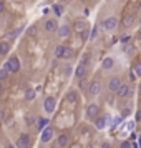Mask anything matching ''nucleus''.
<instances>
[{
	"label": "nucleus",
	"mask_w": 141,
	"mask_h": 148,
	"mask_svg": "<svg viewBox=\"0 0 141 148\" xmlns=\"http://www.w3.org/2000/svg\"><path fill=\"white\" fill-rule=\"evenodd\" d=\"M0 90H2V83H0Z\"/></svg>",
	"instance_id": "38"
},
{
	"label": "nucleus",
	"mask_w": 141,
	"mask_h": 148,
	"mask_svg": "<svg viewBox=\"0 0 141 148\" xmlns=\"http://www.w3.org/2000/svg\"><path fill=\"white\" fill-rule=\"evenodd\" d=\"M3 68H5L7 72H17V70L20 68V62H18L17 57H12V58L5 63V67H3Z\"/></svg>",
	"instance_id": "2"
},
{
	"label": "nucleus",
	"mask_w": 141,
	"mask_h": 148,
	"mask_svg": "<svg viewBox=\"0 0 141 148\" xmlns=\"http://www.w3.org/2000/svg\"><path fill=\"white\" fill-rule=\"evenodd\" d=\"M25 98H27V100H33L35 98V90L33 88H28L27 92H25Z\"/></svg>",
	"instance_id": "21"
},
{
	"label": "nucleus",
	"mask_w": 141,
	"mask_h": 148,
	"mask_svg": "<svg viewBox=\"0 0 141 148\" xmlns=\"http://www.w3.org/2000/svg\"><path fill=\"white\" fill-rule=\"evenodd\" d=\"M70 32H72V28L68 27V25H61V27L58 28V35H60L61 38H67L68 35H70Z\"/></svg>",
	"instance_id": "12"
},
{
	"label": "nucleus",
	"mask_w": 141,
	"mask_h": 148,
	"mask_svg": "<svg viewBox=\"0 0 141 148\" xmlns=\"http://www.w3.org/2000/svg\"><path fill=\"white\" fill-rule=\"evenodd\" d=\"M121 148H131V143L129 141H123L121 143Z\"/></svg>",
	"instance_id": "29"
},
{
	"label": "nucleus",
	"mask_w": 141,
	"mask_h": 148,
	"mask_svg": "<svg viewBox=\"0 0 141 148\" xmlns=\"http://www.w3.org/2000/svg\"><path fill=\"white\" fill-rule=\"evenodd\" d=\"M129 78H131V80H136V75H134L133 72H131V73H129Z\"/></svg>",
	"instance_id": "34"
},
{
	"label": "nucleus",
	"mask_w": 141,
	"mask_h": 148,
	"mask_svg": "<svg viewBox=\"0 0 141 148\" xmlns=\"http://www.w3.org/2000/svg\"><path fill=\"white\" fill-rule=\"evenodd\" d=\"M57 143H58V147L65 148L68 145V136H67V135H60V136H58V140H57Z\"/></svg>",
	"instance_id": "15"
},
{
	"label": "nucleus",
	"mask_w": 141,
	"mask_h": 148,
	"mask_svg": "<svg viewBox=\"0 0 141 148\" xmlns=\"http://www.w3.org/2000/svg\"><path fill=\"white\" fill-rule=\"evenodd\" d=\"M65 75H67V77H68V75H72V67H67V68H65Z\"/></svg>",
	"instance_id": "32"
},
{
	"label": "nucleus",
	"mask_w": 141,
	"mask_h": 148,
	"mask_svg": "<svg viewBox=\"0 0 141 148\" xmlns=\"http://www.w3.org/2000/svg\"><path fill=\"white\" fill-rule=\"evenodd\" d=\"M116 93H118L120 98H125V97H128L129 93H133V90L128 87V85H121V87L118 88V92H116Z\"/></svg>",
	"instance_id": "8"
},
{
	"label": "nucleus",
	"mask_w": 141,
	"mask_h": 148,
	"mask_svg": "<svg viewBox=\"0 0 141 148\" xmlns=\"http://www.w3.org/2000/svg\"><path fill=\"white\" fill-rule=\"evenodd\" d=\"M7 75H8V72L3 68V70H0V80H5L7 78Z\"/></svg>",
	"instance_id": "26"
},
{
	"label": "nucleus",
	"mask_w": 141,
	"mask_h": 148,
	"mask_svg": "<svg viewBox=\"0 0 141 148\" xmlns=\"http://www.w3.org/2000/svg\"><path fill=\"white\" fill-rule=\"evenodd\" d=\"M8 50H10V45H8L7 42H2L0 43V55H7Z\"/></svg>",
	"instance_id": "17"
},
{
	"label": "nucleus",
	"mask_w": 141,
	"mask_h": 148,
	"mask_svg": "<svg viewBox=\"0 0 141 148\" xmlns=\"http://www.w3.org/2000/svg\"><path fill=\"white\" fill-rule=\"evenodd\" d=\"M87 87H88V82L85 78H80V88L83 90V88H87Z\"/></svg>",
	"instance_id": "27"
},
{
	"label": "nucleus",
	"mask_w": 141,
	"mask_h": 148,
	"mask_svg": "<svg viewBox=\"0 0 141 148\" xmlns=\"http://www.w3.org/2000/svg\"><path fill=\"white\" fill-rule=\"evenodd\" d=\"M57 28H58V25H57L55 20H47L45 22V30H47V32H55Z\"/></svg>",
	"instance_id": "13"
},
{
	"label": "nucleus",
	"mask_w": 141,
	"mask_h": 148,
	"mask_svg": "<svg viewBox=\"0 0 141 148\" xmlns=\"http://www.w3.org/2000/svg\"><path fill=\"white\" fill-rule=\"evenodd\" d=\"M98 112H100L98 105H88V108H87V116H88V118H96V116H98Z\"/></svg>",
	"instance_id": "7"
},
{
	"label": "nucleus",
	"mask_w": 141,
	"mask_h": 148,
	"mask_svg": "<svg viewBox=\"0 0 141 148\" xmlns=\"http://www.w3.org/2000/svg\"><path fill=\"white\" fill-rule=\"evenodd\" d=\"M75 75H76L78 78H85V75H87V65L80 63L78 67L75 68Z\"/></svg>",
	"instance_id": "10"
},
{
	"label": "nucleus",
	"mask_w": 141,
	"mask_h": 148,
	"mask_svg": "<svg viewBox=\"0 0 141 148\" xmlns=\"http://www.w3.org/2000/svg\"><path fill=\"white\" fill-rule=\"evenodd\" d=\"M88 92L90 95H98L101 92V85L100 82H91V83H88Z\"/></svg>",
	"instance_id": "6"
},
{
	"label": "nucleus",
	"mask_w": 141,
	"mask_h": 148,
	"mask_svg": "<svg viewBox=\"0 0 141 148\" xmlns=\"http://www.w3.org/2000/svg\"><path fill=\"white\" fill-rule=\"evenodd\" d=\"M133 22H134L133 17H131V15H126V17H125V20H123V25H125V27H131V25H133Z\"/></svg>",
	"instance_id": "20"
},
{
	"label": "nucleus",
	"mask_w": 141,
	"mask_h": 148,
	"mask_svg": "<svg viewBox=\"0 0 141 148\" xmlns=\"http://www.w3.org/2000/svg\"><path fill=\"white\" fill-rule=\"evenodd\" d=\"M75 30H76V32H85V30H87V23H85V22H76V23H75Z\"/></svg>",
	"instance_id": "19"
},
{
	"label": "nucleus",
	"mask_w": 141,
	"mask_h": 148,
	"mask_svg": "<svg viewBox=\"0 0 141 148\" xmlns=\"http://www.w3.org/2000/svg\"><path fill=\"white\" fill-rule=\"evenodd\" d=\"M129 112H131L129 108H125V110H123V116H128V115H129Z\"/></svg>",
	"instance_id": "33"
},
{
	"label": "nucleus",
	"mask_w": 141,
	"mask_h": 148,
	"mask_svg": "<svg viewBox=\"0 0 141 148\" xmlns=\"http://www.w3.org/2000/svg\"><path fill=\"white\" fill-rule=\"evenodd\" d=\"M60 2H67V0H60Z\"/></svg>",
	"instance_id": "39"
},
{
	"label": "nucleus",
	"mask_w": 141,
	"mask_h": 148,
	"mask_svg": "<svg viewBox=\"0 0 141 148\" xmlns=\"http://www.w3.org/2000/svg\"><path fill=\"white\" fill-rule=\"evenodd\" d=\"M52 136H53V130H52V128H45V130H42V141H45V143H47V141H50L52 140Z\"/></svg>",
	"instance_id": "9"
},
{
	"label": "nucleus",
	"mask_w": 141,
	"mask_h": 148,
	"mask_svg": "<svg viewBox=\"0 0 141 148\" xmlns=\"http://www.w3.org/2000/svg\"><path fill=\"white\" fill-rule=\"evenodd\" d=\"M101 65H103V68H105V70H110V68H113L114 62H113V58H111V57H106V58L103 60V63H101Z\"/></svg>",
	"instance_id": "14"
},
{
	"label": "nucleus",
	"mask_w": 141,
	"mask_h": 148,
	"mask_svg": "<svg viewBox=\"0 0 141 148\" xmlns=\"http://www.w3.org/2000/svg\"><path fill=\"white\" fill-rule=\"evenodd\" d=\"M30 147V136L28 135H20V138L17 140V148H28Z\"/></svg>",
	"instance_id": "5"
},
{
	"label": "nucleus",
	"mask_w": 141,
	"mask_h": 148,
	"mask_svg": "<svg viewBox=\"0 0 141 148\" xmlns=\"http://www.w3.org/2000/svg\"><path fill=\"white\" fill-rule=\"evenodd\" d=\"M63 52H65V45H58V47L55 48V57L57 58H61L63 57Z\"/></svg>",
	"instance_id": "18"
},
{
	"label": "nucleus",
	"mask_w": 141,
	"mask_h": 148,
	"mask_svg": "<svg viewBox=\"0 0 141 148\" xmlns=\"http://www.w3.org/2000/svg\"><path fill=\"white\" fill-rule=\"evenodd\" d=\"M48 125V118H38V121H37V128L38 130H45Z\"/></svg>",
	"instance_id": "16"
},
{
	"label": "nucleus",
	"mask_w": 141,
	"mask_h": 148,
	"mask_svg": "<svg viewBox=\"0 0 141 148\" xmlns=\"http://www.w3.org/2000/svg\"><path fill=\"white\" fill-rule=\"evenodd\" d=\"M3 8H5V7H3V2H0V14L3 12Z\"/></svg>",
	"instance_id": "35"
},
{
	"label": "nucleus",
	"mask_w": 141,
	"mask_h": 148,
	"mask_svg": "<svg viewBox=\"0 0 141 148\" xmlns=\"http://www.w3.org/2000/svg\"><path fill=\"white\" fill-rule=\"evenodd\" d=\"M116 25H118V18L116 17H108V18H105V20L101 22V27L105 28V30H108V32L114 30Z\"/></svg>",
	"instance_id": "1"
},
{
	"label": "nucleus",
	"mask_w": 141,
	"mask_h": 148,
	"mask_svg": "<svg viewBox=\"0 0 141 148\" xmlns=\"http://www.w3.org/2000/svg\"><path fill=\"white\" fill-rule=\"evenodd\" d=\"M133 72H134V75H136V77H141V63H136V65H134Z\"/></svg>",
	"instance_id": "23"
},
{
	"label": "nucleus",
	"mask_w": 141,
	"mask_h": 148,
	"mask_svg": "<svg viewBox=\"0 0 141 148\" xmlns=\"http://www.w3.org/2000/svg\"><path fill=\"white\" fill-rule=\"evenodd\" d=\"M53 10H55V14L58 15V17H60V15L63 14V8H61L60 5H53Z\"/></svg>",
	"instance_id": "25"
},
{
	"label": "nucleus",
	"mask_w": 141,
	"mask_h": 148,
	"mask_svg": "<svg viewBox=\"0 0 141 148\" xmlns=\"http://www.w3.org/2000/svg\"><path fill=\"white\" fill-rule=\"evenodd\" d=\"M52 148H55V147H52Z\"/></svg>",
	"instance_id": "40"
},
{
	"label": "nucleus",
	"mask_w": 141,
	"mask_h": 148,
	"mask_svg": "<svg viewBox=\"0 0 141 148\" xmlns=\"http://www.w3.org/2000/svg\"><path fill=\"white\" fill-rule=\"evenodd\" d=\"M55 105H57V101H55L53 97H47L45 101H43V108H45V112H47V113H53Z\"/></svg>",
	"instance_id": "4"
},
{
	"label": "nucleus",
	"mask_w": 141,
	"mask_h": 148,
	"mask_svg": "<svg viewBox=\"0 0 141 148\" xmlns=\"http://www.w3.org/2000/svg\"><path fill=\"white\" fill-rule=\"evenodd\" d=\"M123 85V82H121L120 77H113V78H110L108 82V88H110V92H118V88Z\"/></svg>",
	"instance_id": "3"
},
{
	"label": "nucleus",
	"mask_w": 141,
	"mask_h": 148,
	"mask_svg": "<svg viewBox=\"0 0 141 148\" xmlns=\"http://www.w3.org/2000/svg\"><path fill=\"white\" fill-rule=\"evenodd\" d=\"M5 148H14V145H10V143H8V145H7Z\"/></svg>",
	"instance_id": "36"
},
{
	"label": "nucleus",
	"mask_w": 141,
	"mask_h": 148,
	"mask_svg": "<svg viewBox=\"0 0 141 148\" xmlns=\"http://www.w3.org/2000/svg\"><path fill=\"white\" fill-rule=\"evenodd\" d=\"M95 127L98 128V130H103V128L106 127V116H96V120H95Z\"/></svg>",
	"instance_id": "11"
},
{
	"label": "nucleus",
	"mask_w": 141,
	"mask_h": 148,
	"mask_svg": "<svg viewBox=\"0 0 141 148\" xmlns=\"http://www.w3.org/2000/svg\"><path fill=\"white\" fill-rule=\"evenodd\" d=\"M81 37H83L85 40H87L88 37H90V34H88V28H87V30H85V32H81Z\"/></svg>",
	"instance_id": "31"
},
{
	"label": "nucleus",
	"mask_w": 141,
	"mask_h": 148,
	"mask_svg": "<svg viewBox=\"0 0 141 148\" xmlns=\"http://www.w3.org/2000/svg\"><path fill=\"white\" fill-rule=\"evenodd\" d=\"M140 147H141V135H140Z\"/></svg>",
	"instance_id": "37"
},
{
	"label": "nucleus",
	"mask_w": 141,
	"mask_h": 148,
	"mask_svg": "<svg viewBox=\"0 0 141 148\" xmlns=\"http://www.w3.org/2000/svg\"><path fill=\"white\" fill-rule=\"evenodd\" d=\"M72 55H73V52H72L70 48H67V47H65V52H63V57H61V58H70Z\"/></svg>",
	"instance_id": "24"
},
{
	"label": "nucleus",
	"mask_w": 141,
	"mask_h": 148,
	"mask_svg": "<svg viewBox=\"0 0 141 148\" xmlns=\"http://www.w3.org/2000/svg\"><path fill=\"white\" fill-rule=\"evenodd\" d=\"M96 35H98V30H96V27H95V28H93V32L90 34V38L93 40V38H96Z\"/></svg>",
	"instance_id": "28"
},
{
	"label": "nucleus",
	"mask_w": 141,
	"mask_h": 148,
	"mask_svg": "<svg viewBox=\"0 0 141 148\" xmlns=\"http://www.w3.org/2000/svg\"><path fill=\"white\" fill-rule=\"evenodd\" d=\"M67 100L70 101V103H75V101H76V93H75V92H70V93L67 95Z\"/></svg>",
	"instance_id": "22"
},
{
	"label": "nucleus",
	"mask_w": 141,
	"mask_h": 148,
	"mask_svg": "<svg viewBox=\"0 0 141 148\" xmlns=\"http://www.w3.org/2000/svg\"><path fill=\"white\" fill-rule=\"evenodd\" d=\"M35 34H37V28H35V27L28 28V35H35Z\"/></svg>",
	"instance_id": "30"
}]
</instances>
